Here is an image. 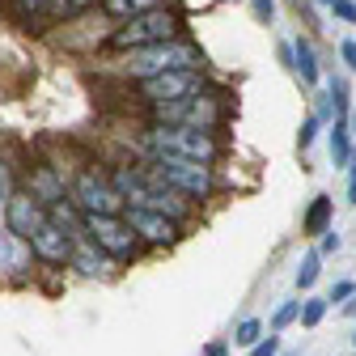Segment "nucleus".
<instances>
[{
    "mask_svg": "<svg viewBox=\"0 0 356 356\" xmlns=\"http://www.w3.org/2000/svg\"><path fill=\"white\" fill-rule=\"evenodd\" d=\"M140 149H145L149 157H183V161H200V165H216V157H220L216 131L161 127V123H153L145 136H140Z\"/></svg>",
    "mask_w": 356,
    "mask_h": 356,
    "instance_id": "obj_1",
    "label": "nucleus"
},
{
    "mask_svg": "<svg viewBox=\"0 0 356 356\" xmlns=\"http://www.w3.org/2000/svg\"><path fill=\"white\" fill-rule=\"evenodd\" d=\"M178 34H183V13L161 5L145 17H131L123 22V30H115L106 38L111 51H145V47H161V42H174Z\"/></svg>",
    "mask_w": 356,
    "mask_h": 356,
    "instance_id": "obj_2",
    "label": "nucleus"
},
{
    "mask_svg": "<svg viewBox=\"0 0 356 356\" xmlns=\"http://www.w3.org/2000/svg\"><path fill=\"white\" fill-rule=\"evenodd\" d=\"M145 170L157 178L161 187L178 191V195H187L191 204L208 200L216 191V170L212 165H200V161H183V157H149Z\"/></svg>",
    "mask_w": 356,
    "mask_h": 356,
    "instance_id": "obj_3",
    "label": "nucleus"
},
{
    "mask_svg": "<svg viewBox=\"0 0 356 356\" xmlns=\"http://www.w3.org/2000/svg\"><path fill=\"white\" fill-rule=\"evenodd\" d=\"M68 200L81 216H119L127 204L119 200L115 183H111V174L98 170V165H81L72 174V183H68Z\"/></svg>",
    "mask_w": 356,
    "mask_h": 356,
    "instance_id": "obj_4",
    "label": "nucleus"
},
{
    "mask_svg": "<svg viewBox=\"0 0 356 356\" xmlns=\"http://www.w3.org/2000/svg\"><path fill=\"white\" fill-rule=\"evenodd\" d=\"M178 68H204V56L195 42L187 38H174V42H161V47H145V51H131L127 60V76L140 81H153L161 72H178Z\"/></svg>",
    "mask_w": 356,
    "mask_h": 356,
    "instance_id": "obj_5",
    "label": "nucleus"
},
{
    "mask_svg": "<svg viewBox=\"0 0 356 356\" xmlns=\"http://www.w3.org/2000/svg\"><path fill=\"white\" fill-rule=\"evenodd\" d=\"M140 98L145 106H170V102H187L195 94H204V68H178V72H161L153 81H140Z\"/></svg>",
    "mask_w": 356,
    "mask_h": 356,
    "instance_id": "obj_6",
    "label": "nucleus"
},
{
    "mask_svg": "<svg viewBox=\"0 0 356 356\" xmlns=\"http://www.w3.org/2000/svg\"><path fill=\"white\" fill-rule=\"evenodd\" d=\"M85 234L102 254H111L115 263H127L131 254L140 250V238L131 234V225L123 216H85Z\"/></svg>",
    "mask_w": 356,
    "mask_h": 356,
    "instance_id": "obj_7",
    "label": "nucleus"
},
{
    "mask_svg": "<svg viewBox=\"0 0 356 356\" xmlns=\"http://www.w3.org/2000/svg\"><path fill=\"white\" fill-rule=\"evenodd\" d=\"M5 234H13V238H22V242H30L42 225L51 220V208L42 204V200H34L26 187H17L13 195H9V204H5Z\"/></svg>",
    "mask_w": 356,
    "mask_h": 356,
    "instance_id": "obj_8",
    "label": "nucleus"
},
{
    "mask_svg": "<svg viewBox=\"0 0 356 356\" xmlns=\"http://www.w3.org/2000/svg\"><path fill=\"white\" fill-rule=\"evenodd\" d=\"M123 220L140 238V246H174L178 242V220H170L153 208H123Z\"/></svg>",
    "mask_w": 356,
    "mask_h": 356,
    "instance_id": "obj_9",
    "label": "nucleus"
},
{
    "mask_svg": "<svg viewBox=\"0 0 356 356\" xmlns=\"http://www.w3.org/2000/svg\"><path fill=\"white\" fill-rule=\"evenodd\" d=\"M72 250H76V238H68L56 220H47L34 238H30V254L38 259V263H47V267H64V263H72Z\"/></svg>",
    "mask_w": 356,
    "mask_h": 356,
    "instance_id": "obj_10",
    "label": "nucleus"
},
{
    "mask_svg": "<svg viewBox=\"0 0 356 356\" xmlns=\"http://www.w3.org/2000/svg\"><path fill=\"white\" fill-rule=\"evenodd\" d=\"M26 191L34 200H42L47 208H56V204L68 200V183H64V174L56 165H30L26 170Z\"/></svg>",
    "mask_w": 356,
    "mask_h": 356,
    "instance_id": "obj_11",
    "label": "nucleus"
},
{
    "mask_svg": "<svg viewBox=\"0 0 356 356\" xmlns=\"http://www.w3.org/2000/svg\"><path fill=\"white\" fill-rule=\"evenodd\" d=\"M111 263H115L111 254H102L89 238H81V242H76V250H72V263H68V267H76L81 276L94 280V276H106V272H111Z\"/></svg>",
    "mask_w": 356,
    "mask_h": 356,
    "instance_id": "obj_12",
    "label": "nucleus"
},
{
    "mask_svg": "<svg viewBox=\"0 0 356 356\" xmlns=\"http://www.w3.org/2000/svg\"><path fill=\"white\" fill-rule=\"evenodd\" d=\"M331 216H335V200L331 195H314V200H309V208H305V216H301V234L305 238L331 234Z\"/></svg>",
    "mask_w": 356,
    "mask_h": 356,
    "instance_id": "obj_13",
    "label": "nucleus"
},
{
    "mask_svg": "<svg viewBox=\"0 0 356 356\" xmlns=\"http://www.w3.org/2000/svg\"><path fill=\"white\" fill-rule=\"evenodd\" d=\"M161 5L165 0H102V13L119 17V22H131V17H145V13H153Z\"/></svg>",
    "mask_w": 356,
    "mask_h": 356,
    "instance_id": "obj_14",
    "label": "nucleus"
},
{
    "mask_svg": "<svg viewBox=\"0 0 356 356\" xmlns=\"http://www.w3.org/2000/svg\"><path fill=\"white\" fill-rule=\"evenodd\" d=\"M293 72L305 85H318V56H314V47H309V38H297L293 42Z\"/></svg>",
    "mask_w": 356,
    "mask_h": 356,
    "instance_id": "obj_15",
    "label": "nucleus"
},
{
    "mask_svg": "<svg viewBox=\"0 0 356 356\" xmlns=\"http://www.w3.org/2000/svg\"><path fill=\"white\" fill-rule=\"evenodd\" d=\"M331 161L339 165V170H348L356 157H352V127L348 123H335L331 127Z\"/></svg>",
    "mask_w": 356,
    "mask_h": 356,
    "instance_id": "obj_16",
    "label": "nucleus"
},
{
    "mask_svg": "<svg viewBox=\"0 0 356 356\" xmlns=\"http://www.w3.org/2000/svg\"><path fill=\"white\" fill-rule=\"evenodd\" d=\"M318 272H323V254L309 250V254L301 259V267H297V289L309 293V289H314V280H318Z\"/></svg>",
    "mask_w": 356,
    "mask_h": 356,
    "instance_id": "obj_17",
    "label": "nucleus"
},
{
    "mask_svg": "<svg viewBox=\"0 0 356 356\" xmlns=\"http://www.w3.org/2000/svg\"><path fill=\"white\" fill-rule=\"evenodd\" d=\"M85 9H94V0H47V17H56V22L81 17Z\"/></svg>",
    "mask_w": 356,
    "mask_h": 356,
    "instance_id": "obj_18",
    "label": "nucleus"
},
{
    "mask_svg": "<svg viewBox=\"0 0 356 356\" xmlns=\"http://www.w3.org/2000/svg\"><path fill=\"white\" fill-rule=\"evenodd\" d=\"M263 339H267V335H263V323H259V318H246V323H238V331H234V343L246 348V352L259 348Z\"/></svg>",
    "mask_w": 356,
    "mask_h": 356,
    "instance_id": "obj_19",
    "label": "nucleus"
},
{
    "mask_svg": "<svg viewBox=\"0 0 356 356\" xmlns=\"http://www.w3.org/2000/svg\"><path fill=\"white\" fill-rule=\"evenodd\" d=\"M327 318V297H305L301 301V327H318Z\"/></svg>",
    "mask_w": 356,
    "mask_h": 356,
    "instance_id": "obj_20",
    "label": "nucleus"
},
{
    "mask_svg": "<svg viewBox=\"0 0 356 356\" xmlns=\"http://www.w3.org/2000/svg\"><path fill=\"white\" fill-rule=\"evenodd\" d=\"M297 318H301V301H284V305H276V314H272V331H284Z\"/></svg>",
    "mask_w": 356,
    "mask_h": 356,
    "instance_id": "obj_21",
    "label": "nucleus"
},
{
    "mask_svg": "<svg viewBox=\"0 0 356 356\" xmlns=\"http://www.w3.org/2000/svg\"><path fill=\"white\" fill-rule=\"evenodd\" d=\"M9 9H13L22 22H30V17H38V13H47V0H9Z\"/></svg>",
    "mask_w": 356,
    "mask_h": 356,
    "instance_id": "obj_22",
    "label": "nucleus"
},
{
    "mask_svg": "<svg viewBox=\"0 0 356 356\" xmlns=\"http://www.w3.org/2000/svg\"><path fill=\"white\" fill-rule=\"evenodd\" d=\"M352 297H356V284H352V280H335V284H331V293H327V305H335V301H339V305H348Z\"/></svg>",
    "mask_w": 356,
    "mask_h": 356,
    "instance_id": "obj_23",
    "label": "nucleus"
},
{
    "mask_svg": "<svg viewBox=\"0 0 356 356\" xmlns=\"http://www.w3.org/2000/svg\"><path fill=\"white\" fill-rule=\"evenodd\" d=\"M17 187H13V170H9V161L5 157H0V208H5L9 204V195H13Z\"/></svg>",
    "mask_w": 356,
    "mask_h": 356,
    "instance_id": "obj_24",
    "label": "nucleus"
},
{
    "mask_svg": "<svg viewBox=\"0 0 356 356\" xmlns=\"http://www.w3.org/2000/svg\"><path fill=\"white\" fill-rule=\"evenodd\" d=\"M314 136H318V115H309L305 123H301V131H297V145H301V153L314 145Z\"/></svg>",
    "mask_w": 356,
    "mask_h": 356,
    "instance_id": "obj_25",
    "label": "nucleus"
},
{
    "mask_svg": "<svg viewBox=\"0 0 356 356\" xmlns=\"http://www.w3.org/2000/svg\"><path fill=\"white\" fill-rule=\"evenodd\" d=\"M331 13H335L339 22H348V26H356V0H335V5H331Z\"/></svg>",
    "mask_w": 356,
    "mask_h": 356,
    "instance_id": "obj_26",
    "label": "nucleus"
},
{
    "mask_svg": "<svg viewBox=\"0 0 356 356\" xmlns=\"http://www.w3.org/2000/svg\"><path fill=\"white\" fill-rule=\"evenodd\" d=\"M331 106H335V115L348 111V85L343 81H331Z\"/></svg>",
    "mask_w": 356,
    "mask_h": 356,
    "instance_id": "obj_27",
    "label": "nucleus"
},
{
    "mask_svg": "<svg viewBox=\"0 0 356 356\" xmlns=\"http://www.w3.org/2000/svg\"><path fill=\"white\" fill-rule=\"evenodd\" d=\"M250 9H254L259 22H272L276 17V0H250Z\"/></svg>",
    "mask_w": 356,
    "mask_h": 356,
    "instance_id": "obj_28",
    "label": "nucleus"
},
{
    "mask_svg": "<svg viewBox=\"0 0 356 356\" xmlns=\"http://www.w3.org/2000/svg\"><path fill=\"white\" fill-rule=\"evenodd\" d=\"M250 356H280V339H276V335H267L259 348H250Z\"/></svg>",
    "mask_w": 356,
    "mask_h": 356,
    "instance_id": "obj_29",
    "label": "nucleus"
},
{
    "mask_svg": "<svg viewBox=\"0 0 356 356\" xmlns=\"http://www.w3.org/2000/svg\"><path fill=\"white\" fill-rule=\"evenodd\" d=\"M339 56H343V64L356 72V38H343V47H339Z\"/></svg>",
    "mask_w": 356,
    "mask_h": 356,
    "instance_id": "obj_30",
    "label": "nucleus"
},
{
    "mask_svg": "<svg viewBox=\"0 0 356 356\" xmlns=\"http://www.w3.org/2000/svg\"><path fill=\"white\" fill-rule=\"evenodd\" d=\"M339 250V234L331 229V234H323V246H318V254H335Z\"/></svg>",
    "mask_w": 356,
    "mask_h": 356,
    "instance_id": "obj_31",
    "label": "nucleus"
},
{
    "mask_svg": "<svg viewBox=\"0 0 356 356\" xmlns=\"http://www.w3.org/2000/svg\"><path fill=\"white\" fill-rule=\"evenodd\" d=\"M348 204H356V161L348 165Z\"/></svg>",
    "mask_w": 356,
    "mask_h": 356,
    "instance_id": "obj_32",
    "label": "nucleus"
},
{
    "mask_svg": "<svg viewBox=\"0 0 356 356\" xmlns=\"http://www.w3.org/2000/svg\"><path fill=\"white\" fill-rule=\"evenodd\" d=\"M204 356H225V343H212V348H208Z\"/></svg>",
    "mask_w": 356,
    "mask_h": 356,
    "instance_id": "obj_33",
    "label": "nucleus"
},
{
    "mask_svg": "<svg viewBox=\"0 0 356 356\" xmlns=\"http://www.w3.org/2000/svg\"><path fill=\"white\" fill-rule=\"evenodd\" d=\"M343 314H348V318H356V297H352V301L343 305Z\"/></svg>",
    "mask_w": 356,
    "mask_h": 356,
    "instance_id": "obj_34",
    "label": "nucleus"
},
{
    "mask_svg": "<svg viewBox=\"0 0 356 356\" xmlns=\"http://www.w3.org/2000/svg\"><path fill=\"white\" fill-rule=\"evenodd\" d=\"M348 127H352V136H356V111H352V115H348Z\"/></svg>",
    "mask_w": 356,
    "mask_h": 356,
    "instance_id": "obj_35",
    "label": "nucleus"
},
{
    "mask_svg": "<svg viewBox=\"0 0 356 356\" xmlns=\"http://www.w3.org/2000/svg\"><path fill=\"white\" fill-rule=\"evenodd\" d=\"M323 5H335V0H323Z\"/></svg>",
    "mask_w": 356,
    "mask_h": 356,
    "instance_id": "obj_36",
    "label": "nucleus"
},
{
    "mask_svg": "<svg viewBox=\"0 0 356 356\" xmlns=\"http://www.w3.org/2000/svg\"><path fill=\"white\" fill-rule=\"evenodd\" d=\"M0 216H5V208H0Z\"/></svg>",
    "mask_w": 356,
    "mask_h": 356,
    "instance_id": "obj_37",
    "label": "nucleus"
},
{
    "mask_svg": "<svg viewBox=\"0 0 356 356\" xmlns=\"http://www.w3.org/2000/svg\"><path fill=\"white\" fill-rule=\"evenodd\" d=\"M352 343H356V335H352Z\"/></svg>",
    "mask_w": 356,
    "mask_h": 356,
    "instance_id": "obj_38",
    "label": "nucleus"
}]
</instances>
